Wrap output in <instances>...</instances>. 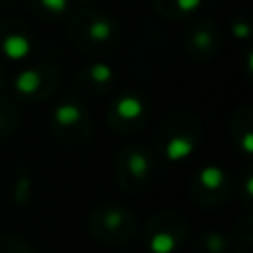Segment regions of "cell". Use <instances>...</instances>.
I'll list each match as a JSON object with an SVG mask.
<instances>
[]
</instances>
